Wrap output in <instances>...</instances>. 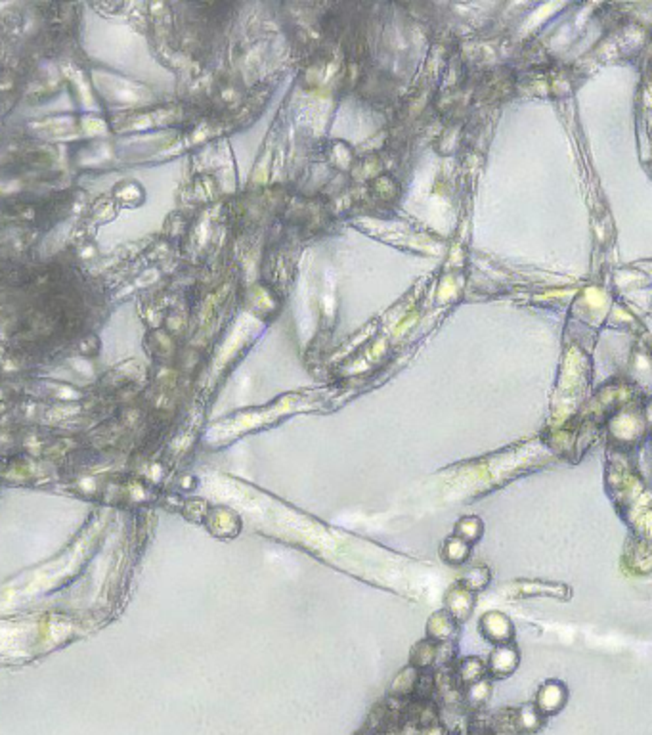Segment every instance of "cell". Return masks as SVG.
<instances>
[{"instance_id": "1", "label": "cell", "mask_w": 652, "mask_h": 735, "mask_svg": "<svg viewBox=\"0 0 652 735\" xmlns=\"http://www.w3.org/2000/svg\"><path fill=\"white\" fill-rule=\"evenodd\" d=\"M563 707V690H543L539 695V709L545 712H555Z\"/></svg>"}]
</instances>
